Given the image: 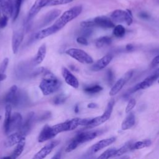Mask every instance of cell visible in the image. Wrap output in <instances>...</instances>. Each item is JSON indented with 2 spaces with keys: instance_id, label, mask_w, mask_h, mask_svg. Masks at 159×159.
Instances as JSON below:
<instances>
[{
  "instance_id": "7402d4cb",
  "label": "cell",
  "mask_w": 159,
  "mask_h": 159,
  "mask_svg": "<svg viewBox=\"0 0 159 159\" xmlns=\"http://www.w3.org/2000/svg\"><path fill=\"white\" fill-rule=\"evenodd\" d=\"M22 117L21 114L19 112H14L11 116L10 124H9V133L13 132L16 130H19L22 123Z\"/></svg>"
},
{
  "instance_id": "681fc988",
  "label": "cell",
  "mask_w": 159,
  "mask_h": 159,
  "mask_svg": "<svg viewBox=\"0 0 159 159\" xmlns=\"http://www.w3.org/2000/svg\"><path fill=\"white\" fill-rule=\"evenodd\" d=\"M7 76L5 73H0V81H4L6 78Z\"/></svg>"
},
{
  "instance_id": "f546056e",
  "label": "cell",
  "mask_w": 159,
  "mask_h": 159,
  "mask_svg": "<svg viewBox=\"0 0 159 159\" xmlns=\"http://www.w3.org/2000/svg\"><path fill=\"white\" fill-rule=\"evenodd\" d=\"M112 42V39L108 36H103L95 40V45L98 48H101L106 45H109Z\"/></svg>"
},
{
  "instance_id": "3957f363",
  "label": "cell",
  "mask_w": 159,
  "mask_h": 159,
  "mask_svg": "<svg viewBox=\"0 0 159 159\" xmlns=\"http://www.w3.org/2000/svg\"><path fill=\"white\" fill-rule=\"evenodd\" d=\"M102 133V130H93L82 132L78 134L68 144L65 149L66 152H71L75 150L79 145L85 142L92 140Z\"/></svg>"
},
{
  "instance_id": "4dcf8cb0",
  "label": "cell",
  "mask_w": 159,
  "mask_h": 159,
  "mask_svg": "<svg viewBox=\"0 0 159 159\" xmlns=\"http://www.w3.org/2000/svg\"><path fill=\"white\" fill-rule=\"evenodd\" d=\"M152 144V141L149 139L144 140L142 141H138L135 143H133L132 146V150H139L143 148L148 147Z\"/></svg>"
},
{
  "instance_id": "52a82bcc",
  "label": "cell",
  "mask_w": 159,
  "mask_h": 159,
  "mask_svg": "<svg viewBox=\"0 0 159 159\" xmlns=\"http://www.w3.org/2000/svg\"><path fill=\"white\" fill-rule=\"evenodd\" d=\"M58 132L54 125L49 126L48 125H45L42 129L39 137L38 142L42 143L50 139H53Z\"/></svg>"
},
{
  "instance_id": "e575fe53",
  "label": "cell",
  "mask_w": 159,
  "mask_h": 159,
  "mask_svg": "<svg viewBox=\"0 0 159 159\" xmlns=\"http://www.w3.org/2000/svg\"><path fill=\"white\" fill-rule=\"evenodd\" d=\"M68 97L65 94H59L53 99V103L55 105H60L63 104L67 99Z\"/></svg>"
},
{
  "instance_id": "f907efd6",
  "label": "cell",
  "mask_w": 159,
  "mask_h": 159,
  "mask_svg": "<svg viewBox=\"0 0 159 159\" xmlns=\"http://www.w3.org/2000/svg\"><path fill=\"white\" fill-rule=\"evenodd\" d=\"M75 113H78L79 112V107L78 105H76L75 107Z\"/></svg>"
},
{
  "instance_id": "ac0fdd59",
  "label": "cell",
  "mask_w": 159,
  "mask_h": 159,
  "mask_svg": "<svg viewBox=\"0 0 159 159\" xmlns=\"http://www.w3.org/2000/svg\"><path fill=\"white\" fill-rule=\"evenodd\" d=\"M115 141H116V137H114L99 140L90 148L89 152L90 153H96L98 151L101 150V149L110 145L111 144L114 143Z\"/></svg>"
},
{
  "instance_id": "b9f144b4",
  "label": "cell",
  "mask_w": 159,
  "mask_h": 159,
  "mask_svg": "<svg viewBox=\"0 0 159 159\" xmlns=\"http://www.w3.org/2000/svg\"><path fill=\"white\" fill-rule=\"evenodd\" d=\"M81 33L80 36L86 38L93 33V30L91 28H83V29L81 31Z\"/></svg>"
},
{
  "instance_id": "f35d334b",
  "label": "cell",
  "mask_w": 159,
  "mask_h": 159,
  "mask_svg": "<svg viewBox=\"0 0 159 159\" xmlns=\"http://www.w3.org/2000/svg\"><path fill=\"white\" fill-rule=\"evenodd\" d=\"M9 64V58L6 57L0 63V73H4Z\"/></svg>"
},
{
  "instance_id": "cb8c5ba5",
  "label": "cell",
  "mask_w": 159,
  "mask_h": 159,
  "mask_svg": "<svg viewBox=\"0 0 159 159\" xmlns=\"http://www.w3.org/2000/svg\"><path fill=\"white\" fill-rule=\"evenodd\" d=\"M2 13L8 17L12 16L13 5L12 0H1Z\"/></svg>"
},
{
  "instance_id": "f1b7e54d",
  "label": "cell",
  "mask_w": 159,
  "mask_h": 159,
  "mask_svg": "<svg viewBox=\"0 0 159 159\" xmlns=\"http://www.w3.org/2000/svg\"><path fill=\"white\" fill-rule=\"evenodd\" d=\"M23 0H14L12 2L13 5V12H12V20L15 21L19 15L20 11V7Z\"/></svg>"
},
{
  "instance_id": "1f68e13d",
  "label": "cell",
  "mask_w": 159,
  "mask_h": 159,
  "mask_svg": "<svg viewBox=\"0 0 159 159\" xmlns=\"http://www.w3.org/2000/svg\"><path fill=\"white\" fill-rule=\"evenodd\" d=\"M103 89V88L98 84L87 86L84 88V91L89 94H94L99 93Z\"/></svg>"
},
{
  "instance_id": "484cf974",
  "label": "cell",
  "mask_w": 159,
  "mask_h": 159,
  "mask_svg": "<svg viewBox=\"0 0 159 159\" xmlns=\"http://www.w3.org/2000/svg\"><path fill=\"white\" fill-rule=\"evenodd\" d=\"M12 106L9 104H7L5 107V114L4 121V130L6 134H9V124L12 116Z\"/></svg>"
},
{
  "instance_id": "5bb4252c",
  "label": "cell",
  "mask_w": 159,
  "mask_h": 159,
  "mask_svg": "<svg viewBox=\"0 0 159 159\" xmlns=\"http://www.w3.org/2000/svg\"><path fill=\"white\" fill-rule=\"evenodd\" d=\"M24 38V30L22 29H18L14 31L12 40H11V46L12 50L14 54L17 53L19 50V47L23 40Z\"/></svg>"
},
{
  "instance_id": "8d00e7d4",
  "label": "cell",
  "mask_w": 159,
  "mask_h": 159,
  "mask_svg": "<svg viewBox=\"0 0 159 159\" xmlns=\"http://www.w3.org/2000/svg\"><path fill=\"white\" fill-rule=\"evenodd\" d=\"M80 26L83 28H92L96 27L93 19H89L81 21L80 22Z\"/></svg>"
},
{
  "instance_id": "83f0119b",
  "label": "cell",
  "mask_w": 159,
  "mask_h": 159,
  "mask_svg": "<svg viewBox=\"0 0 159 159\" xmlns=\"http://www.w3.org/2000/svg\"><path fill=\"white\" fill-rule=\"evenodd\" d=\"M133 143L131 142H129L124 144L122 147H121L120 148L117 149L116 152H115L113 157H117L122 155L123 154L126 153L130 150H132V146Z\"/></svg>"
},
{
  "instance_id": "c3c4849f",
  "label": "cell",
  "mask_w": 159,
  "mask_h": 159,
  "mask_svg": "<svg viewBox=\"0 0 159 159\" xmlns=\"http://www.w3.org/2000/svg\"><path fill=\"white\" fill-rule=\"evenodd\" d=\"M87 107L88 108H90V109H94V108H96L98 107V105H97V104H96L94 102H90L88 104Z\"/></svg>"
},
{
  "instance_id": "74e56055",
  "label": "cell",
  "mask_w": 159,
  "mask_h": 159,
  "mask_svg": "<svg viewBox=\"0 0 159 159\" xmlns=\"http://www.w3.org/2000/svg\"><path fill=\"white\" fill-rule=\"evenodd\" d=\"M135 105H136L135 99H134V98L130 99L129 101V102L127 103V105L125 107V112L126 113H129L133 109V108L135 106Z\"/></svg>"
},
{
  "instance_id": "db71d44e",
  "label": "cell",
  "mask_w": 159,
  "mask_h": 159,
  "mask_svg": "<svg viewBox=\"0 0 159 159\" xmlns=\"http://www.w3.org/2000/svg\"><path fill=\"white\" fill-rule=\"evenodd\" d=\"M1 119V116H0V119Z\"/></svg>"
},
{
  "instance_id": "277c9868",
  "label": "cell",
  "mask_w": 159,
  "mask_h": 159,
  "mask_svg": "<svg viewBox=\"0 0 159 159\" xmlns=\"http://www.w3.org/2000/svg\"><path fill=\"white\" fill-rule=\"evenodd\" d=\"M66 53L81 63L91 64L93 63L92 57L83 50L71 48L68 49L66 51Z\"/></svg>"
},
{
  "instance_id": "7c38bea8",
  "label": "cell",
  "mask_w": 159,
  "mask_h": 159,
  "mask_svg": "<svg viewBox=\"0 0 159 159\" xmlns=\"http://www.w3.org/2000/svg\"><path fill=\"white\" fill-rule=\"evenodd\" d=\"M50 1V0H35L27 14V22L32 20L42 7L47 6Z\"/></svg>"
},
{
  "instance_id": "7bdbcfd3",
  "label": "cell",
  "mask_w": 159,
  "mask_h": 159,
  "mask_svg": "<svg viewBox=\"0 0 159 159\" xmlns=\"http://www.w3.org/2000/svg\"><path fill=\"white\" fill-rule=\"evenodd\" d=\"M76 40L79 44H81V45H87L88 44L87 39L86 37H82V36L78 37L76 38Z\"/></svg>"
},
{
  "instance_id": "ab89813d",
  "label": "cell",
  "mask_w": 159,
  "mask_h": 159,
  "mask_svg": "<svg viewBox=\"0 0 159 159\" xmlns=\"http://www.w3.org/2000/svg\"><path fill=\"white\" fill-rule=\"evenodd\" d=\"M106 79L109 85H111L113 83V81L114 80V75L113 71L111 70H108L107 71Z\"/></svg>"
},
{
  "instance_id": "9a60e30c",
  "label": "cell",
  "mask_w": 159,
  "mask_h": 159,
  "mask_svg": "<svg viewBox=\"0 0 159 159\" xmlns=\"http://www.w3.org/2000/svg\"><path fill=\"white\" fill-rule=\"evenodd\" d=\"M112 55L107 54L95 62L91 66V70L93 71H98L107 66L112 60Z\"/></svg>"
},
{
  "instance_id": "5b68a950",
  "label": "cell",
  "mask_w": 159,
  "mask_h": 159,
  "mask_svg": "<svg viewBox=\"0 0 159 159\" xmlns=\"http://www.w3.org/2000/svg\"><path fill=\"white\" fill-rule=\"evenodd\" d=\"M111 19L113 22H125L129 25L132 23V16L131 11L129 9L123 11L121 9H116L111 14Z\"/></svg>"
},
{
  "instance_id": "6da1fadb",
  "label": "cell",
  "mask_w": 159,
  "mask_h": 159,
  "mask_svg": "<svg viewBox=\"0 0 159 159\" xmlns=\"http://www.w3.org/2000/svg\"><path fill=\"white\" fill-rule=\"evenodd\" d=\"M81 11L82 6L81 5L73 6L65 11L52 25L37 32L34 35L35 39L42 40L58 32L69 22L77 17L81 13Z\"/></svg>"
},
{
  "instance_id": "d6986e66",
  "label": "cell",
  "mask_w": 159,
  "mask_h": 159,
  "mask_svg": "<svg viewBox=\"0 0 159 159\" xmlns=\"http://www.w3.org/2000/svg\"><path fill=\"white\" fill-rule=\"evenodd\" d=\"M25 138V135L19 131H17L10 134L4 142L6 147H11L16 144H17L22 139Z\"/></svg>"
},
{
  "instance_id": "f6af8a7d",
  "label": "cell",
  "mask_w": 159,
  "mask_h": 159,
  "mask_svg": "<svg viewBox=\"0 0 159 159\" xmlns=\"http://www.w3.org/2000/svg\"><path fill=\"white\" fill-rule=\"evenodd\" d=\"M139 17L142 19H148L149 18V14L145 12H140L139 14Z\"/></svg>"
},
{
  "instance_id": "d6a6232c",
  "label": "cell",
  "mask_w": 159,
  "mask_h": 159,
  "mask_svg": "<svg viewBox=\"0 0 159 159\" xmlns=\"http://www.w3.org/2000/svg\"><path fill=\"white\" fill-rule=\"evenodd\" d=\"M116 148H111L106 151H104L102 154H101L97 159H109L110 158L113 157L115 152H116Z\"/></svg>"
},
{
  "instance_id": "2e32d148",
  "label": "cell",
  "mask_w": 159,
  "mask_h": 159,
  "mask_svg": "<svg viewBox=\"0 0 159 159\" xmlns=\"http://www.w3.org/2000/svg\"><path fill=\"white\" fill-rule=\"evenodd\" d=\"M114 103H115L114 99H111L107 103L106 108L104 113L102 114V115L96 117V120H97V122L99 125H101V124L105 122L110 118L114 106Z\"/></svg>"
},
{
  "instance_id": "ee69618b",
  "label": "cell",
  "mask_w": 159,
  "mask_h": 159,
  "mask_svg": "<svg viewBox=\"0 0 159 159\" xmlns=\"http://www.w3.org/2000/svg\"><path fill=\"white\" fill-rule=\"evenodd\" d=\"M158 65H159V55H157L156 57H155L153 58V60H152L151 63H150V66L152 68H153V67L157 66Z\"/></svg>"
},
{
  "instance_id": "30bf717a",
  "label": "cell",
  "mask_w": 159,
  "mask_h": 159,
  "mask_svg": "<svg viewBox=\"0 0 159 159\" xmlns=\"http://www.w3.org/2000/svg\"><path fill=\"white\" fill-rule=\"evenodd\" d=\"M20 101V96L18 94V89L16 85H12L4 97V101L12 106L17 105Z\"/></svg>"
},
{
  "instance_id": "bcb514c9",
  "label": "cell",
  "mask_w": 159,
  "mask_h": 159,
  "mask_svg": "<svg viewBox=\"0 0 159 159\" xmlns=\"http://www.w3.org/2000/svg\"><path fill=\"white\" fill-rule=\"evenodd\" d=\"M61 157V151L59 150L57 152L51 159H60Z\"/></svg>"
},
{
  "instance_id": "e0dca14e",
  "label": "cell",
  "mask_w": 159,
  "mask_h": 159,
  "mask_svg": "<svg viewBox=\"0 0 159 159\" xmlns=\"http://www.w3.org/2000/svg\"><path fill=\"white\" fill-rule=\"evenodd\" d=\"M95 26L104 29L114 28L115 27L114 22L111 18L106 16H97L93 19Z\"/></svg>"
},
{
  "instance_id": "8992f818",
  "label": "cell",
  "mask_w": 159,
  "mask_h": 159,
  "mask_svg": "<svg viewBox=\"0 0 159 159\" xmlns=\"http://www.w3.org/2000/svg\"><path fill=\"white\" fill-rule=\"evenodd\" d=\"M81 118H73L70 120H67L63 122L59 123L54 125L58 133H61L66 131H70L76 129L80 125Z\"/></svg>"
},
{
  "instance_id": "816d5d0a",
  "label": "cell",
  "mask_w": 159,
  "mask_h": 159,
  "mask_svg": "<svg viewBox=\"0 0 159 159\" xmlns=\"http://www.w3.org/2000/svg\"><path fill=\"white\" fill-rule=\"evenodd\" d=\"M1 159H12V158H11V156H9V157H2V158H1Z\"/></svg>"
},
{
  "instance_id": "ffe728a7",
  "label": "cell",
  "mask_w": 159,
  "mask_h": 159,
  "mask_svg": "<svg viewBox=\"0 0 159 159\" xmlns=\"http://www.w3.org/2000/svg\"><path fill=\"white\" fill-rule=\"evenodd\" d=\"M61 14V10L58 9H52L50 11H48L43 17L42 19L40 26V27H44L47 25L49 24L52 22H53L56 18H57Z\"/></svg>"
},
{
  "instance_id": "8fae6325",
  "label": "cell",
  "mask_w": 159,
  "mask_h": 159,
  "mask_svg": "<svg viewBox=\"0 0 159 159\" xmlns=\"http://www.w3.org/2000/svg\"><path fill=\"white\" fill-rule=\"evenodd\" d=\"M60 143L59 140H53L42 147L32 159H44Z\"/></svg>"
},
{
  "instance_id": "ba28073f",
  "label": "cell",
  "mask_w": 159,
  "mask_h": 159,
  "mask_svg": "<svg viewBox=\"0 0 159 159\" xmlns=\"http://www.w3.org/2000/svg\"><path fill=\"white\" fill-rule=\"evenodd\" d=\"M133 75V71H129L121 77L111 88L109 91V95L111 96L117 94L123 88V86L126 84V83L130 80Z\"/></svg>"
},
{
  "instance_id": "836d02e7",
  "label": "cell",
  "mask_w": 159,
  "mask_h": 159,
  "mask_svg": "<svg viewBox=\"0 0 159 159\" xmlns=\"http://www.w3.org/2000/svg\"><path fill=\"white\" fill-rule=\"evenodd\" d=\"M125 29L122 25H117L114 27L113 34L116 37H122L125 35Z\"/></svg>"
},
{
  "instance_id": "9f6ffc18",
  "label": "cell",
  "mask_w": 159,
  "mask_h": 159,
  "mask_svg": "<svg viewBox=\"0 0 159 159\" xmlns=\"http://www.w3.org/2000/svg\"></svg>"
},
{
  "instance_id": "d590c367",
  "label": "cell",
  "mask_w": 159,
  "mask_h": 159,
  "mask_svg": "<svg viewBox=\"0 0 159 159\" xmlns=\"http://www.w3.org/2000/svg\"><path fill=\"white\" fill-rule=\"evenodd\" d=\"M73 0H50L47 6H55L58 5H63L72 2Z\"/></svg>"
},
{
  "instance_id": "f5cc1de1",
  "label": "cell",
  "mask_w": 159,
  "mask_h": 159,
  "mask_svg": "<svg viewBox=\"0 0 159 159\" xmlns=\"http://www.w3.org/2000/svg\"><path fill=\"white\" fill-rule=\"evenodd\" d=\"M1 13H2V9H1V0H0V17H1Z\"/></svg>"
},
{
  "instance_id": "d4e9b609",
  "label": "cell",
  "mask_w": 159,
  "mask_h": 159,
  "mask_svg": "<svg viewBox=\"0 0 159 159\" xmlns=\"http://www.w3.org/2000/svg\"><path fill=\"white\" fill-rule=\"evenodd\" d=\"M135 117L134 113L133 112H130L128 113L127 116L123 120L121 124L122 130H127L131 129L135 124Z\"/></svg>"
},
{
  "instance_id": "60d3db41",
  "label": "cell",
  "mask_w": 159,
  "mask_h": 159,
  "mask_svg": "<svg viewBox=\"0 0 159 159\" xmlns=\"http://www.w3.org/2000/svg\"><path fill=\"white\" fill-rule=\"evenodd\" d=\"M9 17L6 16H2L0 17V29H3L6 27L7 24Z\"/></svg>"
},
{
  "instance_id": "11a10c76",
  "label": "cell",
  "mask_w": 159,
  "mask_h": 159,
  "mask_svg": "<svg viewBox=\"0 0 159 159\" xmlns=\"http://www.w3.org/2000/svg\"><path fill=\"white\" fill-rule=\"evenodd\" d=\"M158 83H159V80H158Z\"/></svg>"
},
{
  "instance_id": "7a4b0ae2",
  "label": "cell",
  "mask_w": 159,
  "mask_h": 159,
  "mask_svg": "<svg viewBox=\"0 0 159 159\" xmlns=\"http://www.w3.org/2000/svg\"><path fill=\"white\" fill-rule=\"evenodd\" d=\"M61 85V81L52 72L45 71L43 77L39 84V88L43 95L48 96L57 91Z\"/></svg>"
},
{
  "instance_id": "9c48e42d",
  "label": "cell",
  "mask_w": 159,
  "mask_h": 159,
  "mask_svg": "<svg viewBox=\"0 0 159 159\" xmlns=\"http://www.w3.org/2000/svg\"><path fill=\"white\" fill-rule=\"evenodd\" d=\"M159 78V76L154 71L152 75L147 77L145 80H143L140 83L137 84L135 86H134L130 90V93H134L139 90L141 89H145L152 85V84L155 81L157 78Z\"/></svg>"
},
{
  "instance_id": "7dc6e473",
  "label": "cell",
  "mask_w": 159,
  "mask_h": 159,
  "mask_svg": "<svg viewBox=\"0 0 159 159\" xmlns=\"http://www.w3.org/2000/svg\"><path fill=\"white\" fill-rule=\"evenodd\" d=\"M134 47L133 45L131 44V43H128V44H127L126 46H125V49H126V50L128 51V52L132 51V50H134Z\"/></svg>"
},
{
  "instance_id": "44dd1931",
  "label": "cell",
  "mask_w": 159,
  "mask_h": 159,
  "mask_svg": "<svg viewBox=\"0 0 159 159\" xmlns=\"http://www.w3.org/2000/svg\"><path fill=\"white\" fill-rule=\"evenodd\" d=\"M47 53V47L45 43L42 44L39 48L36 54L32 60V65L33 66H37L40 64L44 60Z\"/></svg>"
},
{
  "instance_id": "4316f807",
  "label": "cell",
  "mask_w": 159,
  "mask_h": 159,
  "mask_svg": "<svg viewBox=\"0 0 159 159\" xmlns=\"http://www.w3.org/2000/svg\"><path fill=\"white\" fill-rule=\"evenodd\" d=\"M25 144V138H24L17 144L16 148H14L13 152L12 153L11 157L12 159H16L17 157H19L20 155V154L24 150Z\"/></svg>"
},
{
  "instance_id": "603a6c76",
  "label": "cell",
  "mask_w": 159,
  "mask_h": 159,
  "mask_svg": "<svg viewBox=\"0 0 159 159\" xmlns=\"http://www.w3.org/2000/svg\"><path fill=\"white\" fill-rule=\"evenodd\" d=\"M34 119V112H29L27 114L25 120L24 122L22 121V125L18 131L20 132L24 135H26L31 129Z\"/></svg>"
},
{
  "instance_id": "4fadbf2b",
  "label": "cell",
  "mask_w": 159,
  "mask_h": 159,
  "mask_svg": "<svg viewBox=\"0 0 159 159\" xmlns=\"http://www.w3.org/2000/svg\"><path fill=\"white\" fill-rule=\"evenodd\" d=\"M61 75L66 82L69 86L73 88H78L79 87V81L76 76L66 67H62Z\"/></svg>"
}]
</instances>
